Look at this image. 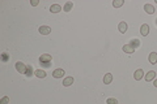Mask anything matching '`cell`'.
<instances>
[{
    "label": "cell",
    "instance_id": "obj_14",
    "mask_svg": "<svg viewBox=\"0 0 157 104\" xmlns=\"http://www.w3.org/2000/svg\"><path fill=\"white\" fill-rule=\"evenodd\" d=\"M72 8H73V3H72V2H67V3L64 4V7H63V11H64V12H69Z\"/></svg>",
    "mask_w": 157,
    "mask_h": 104
},
{
    "label": "cell",
    "instance_id": "obj_6",
    "mask_svg": "<svg viewBox=\"0 0 157 104\" xmlns=\"http://www.w3.org/2000/svg\"><path fill=\"white\" fill-rule=\"evenodd\" d=\"M38 31L42 34V35H47V34H50V31H51V29L49 27V26H41L39 29H38Z\"/></svg>",
    "mask_w": 157,
    "mask_h": 104
},
{
    "label": "cell",
    "instance_id": "obj_9",
    "mask_svg": "<svg viewBox=\"0 0 157 104\" xmlns=\"http://www.w3.org/2000/svg\"><path fill=\"white\" fill-rule=\"evenodd\" d=\"M149 63L150 64H157V52H150L149 53Z\"/></svg>",
    "mask_w": 157,
    "mask_h": 104
},
{
    "label": "cell",
    "instance_id": "obj_11",
    "mask_svg": "<svg viewBox=\"0 0 157 104\" xmlns=\"http://www.w3.org/2000/svg\"><path fill=\"white\" fill-rule=\"evenodd\" d=\"M144 11H145L148 15H153V13H154V8H153V5H150V4H145V5H144Z\"/></svg>",
    "mask_w": 157,
    "mask_h": 104
},
{
    "label": "cell",
    "instance_id": "obj_13",
    "mask_svg": "<svg viewBox=\"0 0 157 104\" xmlns=\"http://www.w3.org/2000/svg\"><path fill=\"white\" fill-rule=\"evenodd\" d=\"M72 83H73V77H67V78H64V81H63V86H65V87L71 86Z\"/></svg>",
    "mask_w": 157,
    "mask_h": 104
},
{
    "label": "cell",
    "instance_id": "obj_21",
    "mask_svg": "<svg viewBox=\"0 0 157 104\" xmlns=\"http://www.w3.org/2000/svg\"><path fill=\"white\" fill-rule=\"evenodd\" d=\"M2 60H3V63H7V61L9 60V56L4 52V53H2Z\"/></svg>",
    "mask_w": 157,
    "mask_h": 104
},
{
    "label": "cell",
    "instance_id": "obj_1",
    "mask_svg": "<svg viewBox=\"0 0 157 104\" xmlns=\"http://www.w3.org/2000/svg\"><path fill=\"white\" fill-rule=\"evenodd\" d=\"M51 61H52V57L49 55V53H45L39 57V64L43 66V68H50L51 66Z\"/></svg>",
    "mask_w": 157,
    "mask_h": 104
},
{
    "label": "cell",
    "instance_id": "obj_23",
    "mask_svg": "<svg viewBox=\"0 0 157 104\" xmlns=\"http://www.w3.org/2000/svg\"><path fill=\"white\" fill-rule=\"evenodd\" d=\"M30 4H32L33 7H35V5H38V0H33V2H30Z\"/></svg>",
    "mask_w": 157,
    "mask_h": 104
},
{
    "label": "cell",
    "instance_id": "obj_3",
    "mask_svg": "<svg viewBox=\"0 0 157 104\" xmlns=\"http://www.w3.org/2000/svg\"><path fill=\"white\" fill-rule=\"evenodd\" d=\"M64 73H65V72H64L63 69H55V70L52 72V77H54V78H62V77L64 75Z\"/></svg>",
    "mask_w": 157,
    "mask_h": 104
},
{
    "label": "cell",
    "instance_id": "obj_5",
    "mask_svg": "<svg viewBox=\"0 0 157 104\" xmlns=\"http://www.w3.org/2000/svg\"><path fill=\"white\" fill-rule=\"evenodd\" d=\"M118 29H119V31H120L122 34H124V33L127 31L128 26H127V24H126L124 21H122V22H119V25H118Z\"/></svg>",
    "mask_w": 157,
    "mask_h": 104
},
{
    "label": "cell",
    "instance_id": "obj_4",
    "mask_svg": "<svg viewBox=\"0 0 157 104\" xmlns=\"http://www.w3.org/2000/svg\"><path fill=\"white\" fill-rule=\"evenodd\" d=\"M140 33H141L143 37H147V35L149 34V26H148L147 24L141 25V27H140Z\"/></svg>",
    "mask_w": 157,
    "mask_h": 104
},
{
    "label": "cell",
    "instance_id": "obj_10",
    "mask_svg": "<svg viewBox=\"0 0 157 104\" xmlns=\"http://www.w3.org/2000/svg\"><path fill=\"white\" fill-rule=\"evenodd\" d=\"M62 11V7L59 5V4H52L51 7H50V12L51 13H58V12H60Z\"/></svg>",
    "mask_w": 157,
    "mask_h": 104
},
{
    "label": "cell",
    "instance_id": "obj_22",
    "mask_svg": "<svg viewBox=\"0 0 157 104\" xmlns=\"http://www.w3.org/2000/svg\"><path fill=\"white\" fill-rule=\"evenodd\" d=\"M8 101H9V98H8V96H4L2 100H0V104H8Z\"/></svg>",
    "mask_w": 157,
    "mask_h": 104
},
{
    "label": "cell",
    "instance_id": "obj_17",
    "mask_svg": "<svg viewBox=\"0 0 157 104\" xmlns=\"http://www.w3.org/2000/svg\"><path fill=\"white\" fill-rule=\"evenodd\" d=\"M34 74H35L38 78H45V77H46V72H45V70H42V69L35 70V72H34Z\"/></svg>",
    "mask_w": 157,
    "mask_h": 104
},
{
    "label": "cell",
    "instance_id": "obj_16",
    "mask_svg": "<svg viewBox=\"0 0 157 104\" xmlns=\"http://www.w3.org/2000/svg\"><path fill=\"white\" fill-rule=\"evenodd\" d=\"M154 77H156V72L150 70V72H148V73H147V75H145V79H147V82H149V81H152Z\"/></svg>",
    "mask_w": 157,
    "mask_h": 104
},
{
    "label": "cell",
    "instance_id": "obj_24",
    "mask_svg": "<svg viewBox=\"0 0 157 104\" xmlns=\"http://www.w3.org/2000/svg\"><path fill=\"white\" fill-rule=\"evenodd\" d=\"M153 85H154V87H157V79L154 81V83H153Z\"/></svg>",
    "mask_w": 157,
    "mask_h": 104
},
{
    "label": "cell",
    "instance_id": "obj_8",
    "mask_svg": "<svg viewBox=\"0 0 157 104\" xmlns=\"http://www.w3.org/2000/svg\"><path fill=\"white\" fill-rule=\"evenodd\" d=\"M144 77V72L141 70V69H137L135 73H134V78L136 79V81H139V79H141Z\"/></svg>",
    "mask_w": 157,
    "mask_h": 104
},
{
    "label": "cell",
    "instance_id": "obj_26",
    "mask_svg": "<svg viewBox=\"0 0 157 104\" xmlns=\"http://www.w3.org/2000/svg\"><path fill=\"white\" fill-rule=\"evenodd\" d=\"M156 3H157V0H156Z\"/></svg>",
    "mask_w": 157,
    "mask_h": 104
},
{
    "label": "cell",
    "instance_id": "obj_2",
    "mask_svg": "<svg viewBox=\"0 0 157 104\" xmlns=\"http://www.w3.org/2000/svg\"><path fill=\"white\" fill-rule=\"evenodd\" d=\"M16 69H17L19 73H24V74H25V72H26V65H25L24 63H21V61H17V63H16Z\"/></svg>",
    "mask_w": 157,
    "mask_h": 104
},
{
    "label": "cell",
    "instance_id": "obj_25",
    "mask_svg": "<svg viewBox=\"0 0 157 104\" xmlns=\"http://www.w3.org/2000/svg\"><path fill=\"white\" fill-rule=\"evenodd\" d=\"M154 22H156V26H157V18H156V20H154Z\"/></svg>",
    "mask_w": 157,
    "mask_h": 104
},
{
    "label": "cell",
    "instance_id": "obj_15",
    "mask_svg": "<svg viewBox=\"0 0 157 104\" xmlns=\"http://www.w3.org/2000/svg\"><path fill=\"white\" fill-rule=\"evenodd\" d=\"M33 74H34L33 66H32V65H26V72H25V75H26V77H32Z\"/></svg>",
    "mask_w": 157,
    "mask_h": 104
},
{
    "label": "cell",
    "instance_id": "obj_12",
    "mask_svg": "<svg viewBox=\"0 0 157 104\" xmlns=\"http://www.w3.org/2000/svg\"><path fill=\"white\" fill-rule=\"evenodd\" d=\"M111 81H113V74H111V73L105 74V77H104V83H105V85H109V83H111Z\"/></svg>",
    "mask_w": 157,
    "mask_h": 104
},
{
    "label": "cell",
    "instance_id": "obj_7",
    "mask_svg": "<svg viewBox=\"0 0 157 104\" xmlns=\"http://www.w3.org/2000/svg\"><path fill=\"white\" fill-rule=\"evenodd\" d=\"M122 50H123V52H126V53H128V55H131V53L135 52V48H132L130 44H124Z\"/></svg>",
    "mask_w": 157,
    "mask_h": 104
},
{
    "label": "cell",
    "instance_id": "obj_18",
    "mask_svg": "<svg viewBox=\"0 0 157 104\" xmlns=\"http://www.w3.org/2000/svg\"><path fill=\"white\" fill-rule=\"evenodd\" d=\"M130 46H131L132 48H137V47L140 46V40H139V39H132V40L130 42Z\"/></svg>",
    "mask_w": 157,
    "mask_h": 104
},
{
    "label": "cell",
    "instance_id": "obj_19",
    "mask_svg": "<svg viewBox=\"0 0 157 104\" xmlns=\"http://www.w3.org/2000/svg\"><path fill=\"white\" fill-rule=\"evenodd\" d=\"M123 4H124L123 0H114V2H113V7H114V8H119V7H122Z\"/></svg>",
    "mask_w": 157,
    "mask_h": 104
},
{
    "label": "cell",
    "instance_id": "obj_20",
    "mask_svg": "<svg viewBox=\"0 0 157 104\" xmlns=\"http://www.w3.org/2000/svg\"><path fill=\"white\" fill-rule=\"evenodd\" d=\"M106 103H107V104H118V100L114 99V98H109V99L106 100Z\"/></svg>",
    "mask_w": 157,
    "mask_h": 104
}]
</instances>
